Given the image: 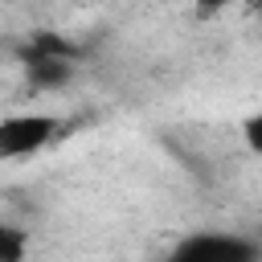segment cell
<instances>
[{"instance_id":"5b68a950","label":"cell","mask_w":262,"mask_h":262,"mask_svg":"<svg viewBox=\"0 0 262 262\" xmlns=\"http://www.w3.org/2000/svg\"><path fill=\"white\" fill-rule=\"evenodd\" d=\"M25 233L12 229V225H0V262H20L25 258Z\"/></svg>"},{"instance_id":"6da1fadb","label":"cell","mask_w":262,"mask_h":262,"mask_svg":"<svg viewBox=\"0 0 262 262\" xmlns=\"http://www.w3.org/2000/svg\"><path fill=\"white\" fill-rule=\"evenodd\" d=\"M57 131H61V123L53 115H8V119H0V160L33 156L45 143H53Z\"/></svg>"},{"instance_id":"8992f818","label":"cell","mask_w":262,"mask_h":262,"mask_svg":"<svg viewBox=\"0 0 262 262\" xmlns=\"http://www.w3.org/2000/svg\"><path fill=\"white\" fill-rule=\"evenodd\" d=\"M242 135H246V147H250L254 156H262V111L246 119V127H242Z\"/></svg>"},{"instance_id":"3957f363","label":"cell","mask_w":262,"mask_h":262,"mask_svg":"<svg viewBox=\"0 0 262 262\" xmlns=\"http://www.w3.org/2000/svg\"><path fill=\"white\" fill-rule=\"evenodd\" d=\"M20 61H25V78L33 90H57L74 78L70 57H20Z\"/></svg>"},{"instance_id":"277c9868","label":"cell","mask_w":262,"mask_h":262,"mask_svg":"<svg viewBox=\"0 0 262 262\" xmlns=\"http://www.w3.org/2000/svg\"><path fill=\"white\" fill-rule=\"evenodd\" d=\"M20 57H78V45L70 41V37H61V33H49V29H41V33H33L29 37V45L20 49Z\"/></svg>"},{"instance_id":"7a4b0ae2","label":"cell","mask_w":262,"mask_h":262,"mask_svg":"<svg viewBox=\"0 0 262 262\" xmlns=\"http://www.w3.org/2000/svg\"><path fill=\"white\" fill-rule=\"evenodd\" d=\"M172 254H176V258H184V262H250V258H258L262 250H258L250 237H237V233H213V229H205V233L184 237Z\"/></svg>"},{"instance_id":"52a82bcc","label":"cell","mask_w":262,"mask_h":262,"mask_svg":"<svg viewBox=\"0 0 262 262\" xmlns=\"http://www.w3.org/2000/svg\"><path fill=\"white\" fill-rule=\"evenodd\" d=\"M217 4H225V0H201V8H217Z\"/></svg>"}]
</instances>
